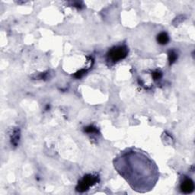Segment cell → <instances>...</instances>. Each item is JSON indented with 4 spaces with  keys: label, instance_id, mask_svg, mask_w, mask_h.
Segmentation results:
<instances>
[{
    "label": "cell",
    "instance_id": "obj_6",
    "mask_svg": "<svg viewBox=\"0 0 195 195\" xmlns=\"http://www.w3.org/2000/svg\"><path fill=\"white\" fill-rule=\"evenodd\" d=\"M85 131L87 133H97L98 132V130L97 128L95 127V126H87V127L85 129Z\"/></svg>",
    "mask_w": 195,
    "mask_h": 195
},
{
    "label": "cell",
    "instance_id": "obj_7",
    "mask_svg": "<svg viewBox=\"0 0 195 195\" xmlns=\"http://www.w3.org/2000/svg\"><path fill=\"white\" fill-rule=\"evenodd\" d=\"M152 76H153V78L155 79V80H159V79H160L162 77V73L159 71L154 72V73H152Z\"/></svg>",
    "mask_w": 195,
    "mask_h": 195
},
{
    "label": "cell",
    "instance_id": "obj_1",
    "mask_svg": "<svg viewBox=\"0 0 195 195\" xmlns=\"http://www.w3.org/2000/svg\"><path fill=\"white\" fill-rule=\"evenodd\" d=\"M128 54V49L126 46H117L111 48L108 51L107 57L108 60L110 63H117L124 59Z\"/></svg>",
    "mask_w": 195,
    "mask_h": 195
},
{
    "label": "cell",
    "instance_id": "obj_3",
    "mask_svg": "<svg viewBox=\"0 0 195 195\" xmlns=\"http://www.w3.org/2000/svg\"><path fill=\"white\" fill-rule=\"evenodd\" d=\"M180 187L184 194H191L194 191V182L191 178H185L181 184Z\"/></svg>",
    "mask_w": 195,
    "mask_h": 195
},
{
    "label": "cell",
    "instance_id": "obj_5",
    "mask_svg": "<svg viewBox=\"0 0 195 195\" xmlns=\"http://www.w3.org/2000/svg\"><path fill=\"white\" fill-rule=\"evenodd\" d=\"M177 59H178V54H176V52L174 51V50H170L168 52V61H169V64H173L177 60Z\"/></svg>",
    "mask_w": 195,
    "mask_h": 195
},
{
    "label": "cell",
    "instance_id": "obj_4",
    "mask_svg": "<svg viewBox=\"0 0 195 195\" xmlns=\"http://www.w3.org/2000/svg\"><path fill=\"white\" fill-rule=\"evenodd\" d=\"M157 41L158 43L162 45H165L168 44V42L169 41V38H168V35L166 34V32H162L159 34H158L157 36Z\"/></svg>",
    "mask_w": 195,
    "mask_h": 195
},
{
    "label": "cell",
    "instance_id": "obj_2",
    "mask_svg": "<svg viewBox=\"0 0 195 195\" xmlns=\"http://www.w3.org/2000/svg\"><path fill=\"white\" fill-rule=\"evenodd\" d=\"M98 182V177L94 175H86L79 182L76 187V191L79 192H85L88 191L91 186L95 185Z\"/></svg>",
    "mask_w": 195,
    "mask_h": 195
}]
</instances>
